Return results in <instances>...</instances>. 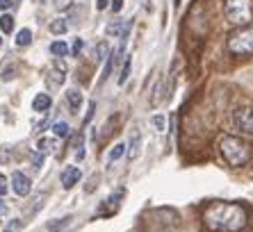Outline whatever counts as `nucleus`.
Here are the masks:
<instances>
[{
    "label": "nucleus",
    "instance_id": "nucleus-24",
    "mask_svg": "<svg viewBox=\"0 0 253 232\" xmlns=\"http://www.w3.org/2000/svg\"><path fill=\"white\" fill-rule=\"evenodd\" d=\"M96 52H98V55H96V62H100V59L105 57V52H107V43H98Z\"/></svg>",
    "mask_w": 253,
    "mask_h": 232
},
{
    "label": "nucleus",
    "instance_id": "nucleus-5",
    "mask_svg": "<svg viewBox=\"0 0 253 232\" xmlns=\"http://www.w3.org/2000/svg\"><path fill=\"white\" fill-rule=\"evenodd\" d=\"M233 125L244 134H253V107H249V105L235 107L233 110Z\"/></svg>",
    "mask_w": 253,
    "mask_h": 232
},
{
    "label": "nucleus",
    "instance_id": "nucleus-29",
    "mask_svg": "<svg viewBox=\"0 0 253 232\" xmlns=\"http://www.w3.org/2000/svg\"><path fill=\"white\" fill-rule=\"evenodd\" d=\"M14 5V0H0V9H9Z\"/></svg>",
    "mask_w": 253,
    "mask_h": 232
},
{
    "label": "nucleus",
    "instance_id": "nucleus-16",
    "mask_svg": "<svg viewBox=\"0 0 253 232\" xmlns=\"http://www.w3.org/2000/svg\"><path fill=\"white\" fill-rule=\"evenodd\" d=\"M30 43H32V32L28 28H23L16 35V46H30Z\"/></svg>",
    "mask_w": 253,
    "mask_h": 232
},
{
    "label": "nucleus",
    "instance_id": "nucleus-32",
    "mask_svg": "<svg viewBox=\"0 0 253 232\" xmlns=\"http://www.w3.org/2000/svg\"><path fill=\"white\" fill-rule=\"evenodd\" d=\"M173 2H176V5H180V0H173Z\"/></svg>",
    "mask_w": 253,
    "mask_h": 232
},
{
    "label": "nucleus",
    "instance_id": "nucleus-18",
    "mask_svg": "<svg viewBox=\"0 0 253 232\" xmlns=\"http://www.w3.org/2000/svg\"><path fill=\"white\" fill-rule=\"evenodd\" d=\"M124 153H126V146L124 144H117L112 151H110V155H107V157H110V162H117V159H121V157H124Z\"/></svg>",
    "mask_w": 253,
    "mask_h": 232
},
{
    "label": "nucleus",
    "instance_id": "nucleus-28",
    "mask_svg": "<svg viewBox=\"0 0 253 232\" xmlns=\"http://www.w3.org/2000/svg\"><path fill=\"white\" fill-rule=\"evenodd\" d=\"M121 7H124V0H114V2H112V9H114V12H121Z\"/></svg>",
    "mask_w": 253,
    "mask_h": 232
},
{
    "label": "nucleus",
    "instance_id": "nucleus-33",
    "mask_svg": "<svg viewBox=\"0 0 253 232\" xmlns=\"http://www.w3.org/2000/svg\"><path fill=\"white\" fill-rule=\"evenodd\" d=\"M0 46H2V39H0Z\"/></svg>",
    "mask_w": 253,
    "mask_h": 232
},
{
    "label": "nucleus",
    "instance_id": "nucleus-23",
    "mask_svg": "<svg viewBox=\"0 0 253 232\" xmlns=\"http://www.w3.org/2000/svg\"><path fill=\"white\" fill-rule=\"evenodd\" d=\"M153 125H155V130H165V116L155 114L153 116Z\"/></svg>",
    "mask_w": 253,
    "mask_h": 232
},
{
    "label": "nucleus",
    "instance_id": "nucleus-12",
    "mask_svg": "<svg viewBox=\"0 0 253 232\" xmlns=\"http://www.w3.org/2000/svg\"><path fill=\"white\" fill-rule=\"evenodd\" d=\"M64 69H55V66H53V69H50V73H48V76H46V82H48V84H50V87H59V84H62V82H64Z\"/></svg>",
    "mask_w": 253,
    "mask_h": 232
},
{
    "label": "nucleus",
    "instance_id": "nucleus-17",
    "mask_svg": "<svg viewBox=\"0 0 253 232\" xmlns=\"http://www.w3.org/2000/svg\"><path fill=\"white\" fill-rule=\"evenodd\" d=\"M66 28H69V25H66L64 18H55L53 23H50V32H53V35H64Z\"/></svg>",
    "mask_w": 253,
    "mask_h": 232
},
{
    "label": "nucleus",
    "instance_id": "nucleus-21",
    "mask_svg": "<svg viewBox=\"0 0 253 232\" xmlns=\"http://www.w3.org/2000/svg\"><path fill=\"white\" fill-rule=\"evenodd\" d=\"M128 73H130V57L126 59V64L124 69H121V73H119V84H124L126 80H128Z\"/></svg>",
    "mask_w": 253,
    "mask_h": 232
},
{
    "label": "nucleus",
    "instance_id": "nucleus-26",
    "mask_svg": "<svg viewBox=\"0 0 253 232\" xmlns=\"http://www.w3.org/2000/svg\"><path fill=\"white\" fill-rule=\"evenodd\" d=\"M5 193H7V178L0 175V196H5Z\"/></svg>",
    "mask_w": 253,
    "mask_h": 232
},
{
    "label": "nucleus",
    "instance_id": "nucleus-3",
    "mask_svg": "<svg viewBox=\"0 0 253 232\" xmlns=\"http://www.w3.org/2000/svg\"><path fill=\"white\" fill-rule=\"evenodd\" d=\"M224 14L228 23L249 25L253 21V0H224Z\"/></svg>",
    "mask_w": 253,
    "mask_h": 232
},
{
    "label": "nucleus",
    "instance_id": "nucleus-4",
    "mask_svg": "<svg viewBox=\"0 0 253 232\" xmlns=\"http://www.w3.org/2000/svg\"><path fill=\"white\" fill-rule=\"evenodd\" d=\"M226 48L233 55H242V57L253 55V25H247V28L233 32L228 37V41H226Z\"/></svg>",
    "mask_w": 253,
    "mask_h": 232
},
{
    "label": "nucleus",
    "instance_id": "nucleus-1",
    "mask_svg": "<svg viewBox=\"0 0 253 232\" xmlns=\"http://www.w3.org/2000/svg\"><path fill=\"white\" fill-rule=\"evenodd\" d=\"M201 219L210 232H240L249 226V209L242 203L212 200L206 205Z\"/></svg>",
    "mask_w": 253,
    "mask_h": 232
},
{
    "label": "nucleus",
    "instance_id": "nucleus-22",
    "mask_svg": "<svg viewBox=\"0 0 253 232\" xmlns=\"http://www.w3.org/2000/svg\"><path fill=\"white\" fill-rule=\"evenodd\" d=\"M14 71H16V66H7V69H2V80H12L14 76H16V73H14Z\"/></svg>",
    "mask_w": 253,
    "mask_h": 232
},
{
    "label": "nucleus",
    "instance_id": "nucleus-13",
    "mask_svg": "<svg viewBox=\"0 0 253 232\" xmlns=\"http://www.w3.org/2000/svg\"><path fill=\"white\" fill-rule=\"evenodd\" d=\"M66 100H69L71 110L78 112L80 110V105H83V93L78 91V89H69V91H66Z\"/></svg>",
    "mask_w": 253,
    "mask_h": 232
},
{
    "label": "nucleus",
    "instance_id": "nucleus-27",
    "mask_svg": "<svg viewBox=\"0 0 253 232\" xmlns=\"http://www.w3.org/2000/svg\"><path fill=\"white\" fill-rule=\"evenodd\" d=\"M9 162V151H5V148H0V164Z\"/></svg>",
    "mask_w": 253,
    "mask_h": 232
},
{
    "label": "nucleus",
    "instance_id": "nucleus-14",
    "mask_svg": "<svg viewBox=\"0 0 253 232\" xmlns=\"http://www.w3.org/2000/svg\"><path fill=\"white\" fill-rule=\"evenodd\" d=\"M53 132H55V137H59V139L69 137V132H71L69 123H66V121H55L53 123Z\"/></svg>",
    "mask_w": 253,
    "mask_h": 232
},
{
    "label": "nucleus",
    "instance_id": "nucleus-19",
    "mask_svg": "<svg viewBox=\"0 0 253 232\" xmlns=\"http://www.w3.org/2000/svg\"><path fill=\"white\" fill-rule=\"evenodd\" d=\"M0 30H2V32H12L14 30V18L9 16V14L0 16Z\"/></svg>",
    "mask_w": 253,
    "mask_h": 232
},
{
    "label": "nucleus",
    "instance_id": "nucleus-8",
    "mask_svg": "<svg viewBox=\"0 0 253 232\" xmlns=\"http://www.w3.org/2000/svg\"><path fill=\"white\" fill-rule=\"evenodd\" d=\"M80 178H83L80 168L78 166H66L64 173H62V187H64V189H73V187L80 182Z\"/></svg>",
    "mask_w": 253,
    "mask_h": 232
},
{
    "label": "nucleus",
    "instance_id": "nucleus-15",
    "mask_svg": "<svg viewBox=\"0 0 253 232\" xmlns=\"http://www.w3.org/2000/svg\"><path fill=\"white\" fill-rule=\"evenodd\" d=\"M50 52H53L55 57H64V55H69V46H66L64 41H53L50 43Z\"/></svg>",
    "mask_w": 253,
    "mask_h": 232
},
{
    "label": "nucleus",
    "instance_id": "nucleus-2",
    "mask_svg": "<svg viewBox=\"0 0 253 232\" xmlns=\"http://www.w3.org/2000/svg\"><path fill=\"white\" fill-rule=\"evenodd\" d=\"M219 153H221V157H224V162L228 166H235V168L249 164V159L253 155L251 144L244 141L242 137H233V134H224L219 139Z\"/></svg>",
    "mask_w": 253,
    "mask_h": 232
},
{
    "label": "nucleus",
    "instance_id": "nucleus-30",
    "mask_svg": "<svg viewBox=\"0 0 253 232\" xmlns=\"http://www.w3.org/2000/svg\"><path fill=\"white\" fill-rule=\"evenodd\" d=\"M80 50H83V41H80V39H76V43H73V52H76V55H78V52H80Z\"/></svg>",
    "mask_w": 253,
    "mask_h": 232
},
{
    "label": "nucleus",
    "instance_id": "nucleus-20",
    "mask_svg": "<svg viewBox=\"0 0 253 232\" xmlns=\"http://www.w3.org/2000/svg\"><path fill=\"white\" fill-rule=\"evenodd\" d=\"M21 230H23V221L21 219H12L5 226V232H21Z\"/></svg>",
    "mask_w": 253,
    "mask_h": 232
},
{
    "label": "nucleus",
    "instance_id": "nucleus-31",
    "mask_svg": "<svg viewBox=\"0 0 253 232\" xmlns=\"http://www.w3.org/2000/svg\"><path fill=\"white\" fill-rule=\"evenodd\" d=\"M107 5H110V0H96V7H98V9H105Z\"/></svg>",
    "mask_w": 253,
    "mask_h": 232
},
{
    "label": "nucleus",
    "instance_id": "nucleus-6",
    "mask_svg": "<svg viewBox=\"0 0 253 232\" xmlns=\"http://www.w3.org/2000/svg\"><path fill=\"white\" fill-rule=\"evenodd\" d=\"M12 187H14V192H16V196H28L30 189H32V182H30V178L25 173H21V171H14Z\"/></svg>",
    "mask_w": 253,
    "mask_h": 232
},
{
    "label": "nucleus",
    "instance_id": "nucleus-10",
    "mask_svg": "<svg viewBox=\"0 0 253 232\" xmlns=\"http://www.w3.org/2000/svg\"><path fill=\"white\" fill-rule=\"evenodd\" d=\"M121 198H124V189H119L117 196L112 193V196L107 198V205H110V207H100L98 209V216H112L114 212L119 209V205H121Z\"/></svg>",
    "mask_w": 253,
    "mask_h": 232
},
{
    "label": "nucleus",
    "instance_id": "nucleus-7",
    "mask_svg": "<svg viewBox=\"0 0 253 232\" xmlns=\"http://www.w3.org/2000/svg\"><path fill=\"white\" fill-rule=\"evenodd\" d=\"M139 153H141V132H139V128H132L130 130V139H128V157L130 159H137L139 157Z\"/></svg>",
    "mask_w": 253,
    "mask_h": 232
},
{
    "label": "nucleus",
    "instance_id": "nucleus-25",
    "mask_svg": "<svg viewBox=\"0 0 253 232\" xmlns=\"http://www.w3.org/2000/svg\"><path fill=\"white\" fill-rule=\"evenodd\" d=\"M7 214H9V207H7L5 200H0V219H5Z\"/></svg>",
    "mask_w": 253,
    "mask_h": 232
},
{
    "label": "nucleus",
    "instance_id": "nucleus-11",
    "mask_svg": "<svg viewBox=\"0 0 253 232\" xmlns=\"http://www.w3.org/2000/svg\"><path fill=\"white\" fill-rule=\"evenodd\" d=\"M50 105H53L50 96H46V93H37L35 100H32V110L39 112V114H46V112L50 110Z\"/></svg>",
    "mask_w": 253,
    "mask_h": 232
},
{
    "label": "nucleus",
    "instance_id": "nucleus-9",
    "mask_svg": "<svg viewBox=\"0 0 253 232\" xmlns=\"http://www.w3.org/2000/svg\"><path fill=\"white\" fill-rule=\"evenodd\" d=\"M59 139V137H57ZM57 139H48V137H42L37 141V151L43 153V155H57L59 153V141Z\"/></svg>",
    "mask_w": 253,
    "mask_h": 232
}]
</instances>
